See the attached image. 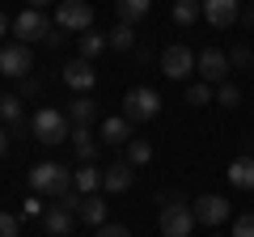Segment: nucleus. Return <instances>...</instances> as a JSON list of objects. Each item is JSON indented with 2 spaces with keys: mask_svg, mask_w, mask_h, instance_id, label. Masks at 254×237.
<instances>
[{
  "mask_svg": "<svg viewBox=\"0 0 254 237\" xmlns=\"http://www.w3.org/2000/svg\"><path fill=\"white\" fill-rule=\"evenodd\" d=\"M72 186H76V174L64 170V165H55V161H43V165L30 170V191H34V195L64 199V195H72Z\"/></svg>",
  "mask_w": 254,
  "mask_h": 237,
  "instance_id": "f257e3e1",
  "label": "nucleus"
},
{
  "mask_svg": "<svg viewBox=\"0 0 254 237\" xmlns=\"http://www.w3.org/2000/svg\"><path fill=\"white\" fill-rule=\"evenodd\" d=\"M30 131H34V140L38 144H64V140L72 136V118H68V110H51V106H43L34 118H30Z\"/></svg>",
  "mask_w": 254,
  "mask_h": 237,
  "instance_id": "f03ea898",
  "label": "nucleus"
},
{
  "mask_svg": "<svg viewBox=\"0 0 254 237\" xmlns=\"http://www.w3.org/2000/svg\"><path fill=\"white\" fill-rule=\"evenodd\" d=\"M165 208H161V237H190V229L199 225L195 220V212H190V203L182 199V195H161Z\"/></svg>",
  "mask_w": 254,
  "mask_h": 237,
  "instance_id": "7ed1b4c3",
  "label": "nucleus"
},
{
  "mask_svg": "<svg viewBox=\"0 0 254 237\" xmlns=\"http://www.w3.org/2000/svg\"><path fill=\"white\" fill-rule=\"evenodd\" d=\"M13 34H17V43H60V34H51V21H47L43 9H26L13 17Z\"/></svg>",
  "mask_w": 254,
  "mask_h": 237,
  "instance_id": "20e7f679",
  "label": "nucleus"
},
{
  "mask_svg": "<svg viewBox=\"0 0 254 237\" xmlns=\"http://www.w3.org/2000/svg\"><path fill=\"white\" fill-rule=\"evenodd\" d=\"M161 115V93L157 89H131L123 98V118L136 127V123H148V118Z\"/></svg>",
  "mask_w": 254,
  "mask_h": 237,
  "instance_id": "39448f33",
  "label": "nucleus"
},
{
  "mask_svg": "<svg viewBox=\"0 0 254 237\" xmlns=\"http://www.w3.org/2000/svg\"><path fill=\"white\" fill-rule=\"evenodd\" d=\"M195 72V51L182 43L165 47L161 51V76H170V81H187V76Z\"/></svg>",
  "mask_w": 254,
  "mask_h": 237,
  "instance_id": "423d86ee",
  "label": "nucleus"
},
{
  "mask_svg": "<svg viewBox=\"0 0 254 237\" xmlns=\"http://www.w3.org/2000/svg\"><path fill=\"white\" fill-rule=\"evenodd\" d=\"M30 68H34V55H30L26 43H4V47H0V72H4V76L26 81Z\"/></svg>",
  "mask_w": 254,
  "mask_h": 237,
  "instance_id": "0eeeda50",
  "label": "nucleus"
},
{
  "mask_svg": "<svg viewBox=\"0 0 254 237\" xmlns=\"http://www.w3.org/2000/svg\"><path fill=\"white\" fill-rule=\"evenodd\" d=\"M55 21H60L64 30H72V34H89V26H93V9L85 4V0H60Z\"/></svg>",
  "mask_w": 254,
  "mask_h": 237,
  "instance_id": "6e6552de",
  "label": "nucleus"
},
{
  "mask_svg": "<svg viewBox=\"0 0 254 237\" xmlns=\"http://www.w3.org/2000/svg\"><path fill=\"white\" fill-rule=\"evenodd\" d=\"M229 68H233V64H229V55H225V51H216V47H208V51L195 55V72H199L208 85H225Z\"/></svg>",
  "mask_w": 254,
  "mask_h": 237,
  "instance_id": "1a4fd4ad",
  "label": "nucleus"
},
{
  "mask_svg": "<svg viewBox=\"0 0 254 237\" xmlns=\"http://www.w3.org/2000/svg\"><path fill=\"white\" fill-rule=\"evenodd\" d=\"M190 212H195V220H199V225H208V229H216V225H225L229 220V199L225 195H199V199L190 203Z\"/></svg>",
  "mask_w": 254,
  "mask_h": 237,
  "instance_id": "9d476101",
  "label": "nucleus"
},
{
  "mask_svg": "<svg viewBox=\"0 0 254 237\" xmlns=\"http://www.w3.org/2000/svg\"><path fill=\"white\" fill-rule=\"evenodd\" d=\"M131 182H136V165L131 161H110V170L102 174V191H110V195L131 191Z\"/></svg>",
  "mask_w": 254,
  "mask_h": 237,
  "instance_id": "9b49d317",
  "label": "nucleus"
},
{
  "mask_svg": "<svg viewBox=\"0 0 254 237\" xmlns=\"http://www.w3.org/2000/svg\"><path fill=\"white\" fill-rule=\"evenodd\" d=\"M64 85L76 89V93H89L98 85V72H93L89 59H72V64H64Z\"/></svg>",
  "mask_w": 254,
  "mask_h": 237,
  "instance_id": "f8f14e48",
  "label": "nucleus"
},
{
  "mask_svg": "<svg viewBox=\"0 0 254 237\" xmlns=\"http://www.w3.org/2000/svg\"><path fill=\"white\" fill-rule=\"evenodd\" d=\"M43 229H47L51 237H68V233L76 229V212H68L64 203H51V208L43 212Z\"/></svg>",
  "mask_w": 254,
  "mask_h": 237,
  "instance_id": "ddd939ff",
  "label": "nucleus"
},
{
  "mask_svg": "<svg viewBox=\"0 0 254 237\" xmlns=\"http://www.w3.org/2000/svg\"><path fill=\"white\" fill-rule=\"evenodd\" d=\"M203 17H208L216 30H229L237 17H242V9H237V0H203Z\"/></svg>",
  "mask_w": 254,
  "mask_h": 237,
  "instance_id": "4468645a",
  "label": "nucleus"
},
{
  "mask_svg": "<svg viewBox=\"0 0 254 237\" xmlns=\"http://www.w3.org/2000/svg\"><path fill=\"white\" fill-rule=\"evenodd\" d=\"M76 220L102 229L106 225V199H102V195H81V199H76Z\"/></svg>",
  "mask_w": 254,
  "mask_h": 237,
  "instance_id": "2eb2a0df",
  "label": "nucleus"
},
{
  "mask_svg": "<svg viewBox=\"0 0 254 237\" xmlns=\"http://www.w3.org/2000/svg\"><path fill=\"white\" fill-rule=\"evenodd\" d=\"M102 144H131V123H127L123 115H115V118H102Z\"/></svg>",
  "mask_w": 254,
  "mask_h": 237,
  "instance_id": "dca6fc26",
  "label": "nucleus"
},
{
  "mask_svg": "<svg viewBox=\"0 0 254 237\" xmlns=\"http://www.w3.org/2000/svg\"><path fill=\"white\" fill-rule=\"evenodd\" d=\"M68 118H72V127H93V118H98V102L81 93L76 102H68Z\"/></svg>",
  "mask_w": 254,
  "mask_h": 237,
  "instance_id": "f3484780",
  "label": "nucleus"
},
{
  "mask_svg": "<svg viewBox=\"0 0 254 237\" xmlns=\"http://www.w3.org/2000/svg\"><path fill=\"white\" fill-rule=\"evenodd\" d=\"M229 182H233L237 191H254V157H237V161L229 165Z\"/></svg>",
  "mask_w": 254,
  "mask_h": 237,
  "instance_id": "a211bd4d",
  "label": "nucleus"
},
{
  "mask_svg": "<svg viewBox=\"0 0 254 237\" xmlns=\"http://www.w3.org/2000/svg\"><path fill=\"white\" fill-rule=\"evenodd\" d=\"M72 144H76V157H81L85 165L98 161V140H93L89 127H76V131H72Z\"/></svg>",
  "mask_w": 254,
  "mask_h": 237,
  "instance_id": "6ab92c4d",
  "label": "nucleus"
},
{
  "mask_svg": "<svg viewBox=\"0 0 254 237\" xmlns=\"http://www.w3.org/2000/svg\"><path fill=\"white\" fill-rule=\"evenodd\" d=\"M102 191V170L98 165H81L76 170V195H98Z\"/></svg>",
  "mask_w": 254,
  "mask_h": 237,
  "instance_id": "aec40b11",
  "label": "nucleus"
},
{
  "mask_svg": "<svg viewBox=\"0 0 254 237\" xmlns=\"http://www.w3.org/2000/svg\"><path fill=\"white\" fill-rule=\"evenodd\" d=\"M203 17V0H174V21L178 26H195Z\"/></svg>",
  "mask_w": 254,
  "mask_h": 237,
  "instance_id": "412c9836",
  "label": "nucleus"
},
{
  "mask_svg": "<svg viewBox=\"0 0 254 237\" xmlns=\"http://www.w3.org/2000/svg\"><path fill=\"white\" fill-rule=\"evenodd\" d=\"M21 118H26V110H21V98L4 93V98H0V123H9V127H21Z\"/></svg>",
  "mask_w": 254,
  "mask_h": 237,
  "instance_id": "4be33fe9",
  "label": "nucleus"
},
{
  "mask_svg": "<svg viewBox=\"0 0 254 237\" xmlns=\"http://www.w3.org/2000/svg\"><path fill=\"white\" fill-rule=\"evenodd\" d=\"M148 17V0H119V21L136 26V21Z\"/></svg>",
  "mask_w": 254,
  "mask_h": 237,
  "instance_id": "5701e85b",
  "label": "nucleus"
},
{
  "mask_svg": "<svg viewBox=\"0 0 254 237\" xmlns=\"http://www.w3.org/2000/svg\"><path fill=\"white\" fill-rule=\"evenodd\" d=\"M106 43L115 47V51H131V47H136V30L127 26V21H119V26L106 34Z\"/></svg>",
  "mask_w": 254,
  "mask_h": 237,
  "instance_id": "b1692460",
  "label": "nucleus"
},
{
  "mask_svg": "<svg viewBox=\"0 0 254 237\" xmlns=\"http://www.w3.org/2000/svg\"><path fill=\"white\" fill-rule=\"evenodd\" d=\"M106 47H110L106 34H81V59H98Z\"/></svg>",
  "mask_w": 254,
  "mask_h": 237,
  "instance_id": "393cba45",
  "label": "nucleus"
},
{
  "mask_svg": "<svg viewBox=\"0 0 254 237\" xmlns=\"http://www.w3.org/2000/svg\"><path fill=\"white\" fill-rule=\"evenodd\" d=\"M123 161H131V165H148V161H153V144H148V140H131Z\"/></svg>",
  "mask_w": 254,
  "mask_h": 237,
  "instance_id": "a878e982",
  "label": "nucleus"
},
{
  "mask_svg": "<svg viewBox=\"0 0 254 237\" xmlns=\"http://www.w3.org/2000/svg\"><path fill=\"white\" fill-rule=\"evenodd\" d=\"M187 102H190V106H208V102H216V93H212L208 81H199V85H190V89H187Z\"/></svg>",
  "mask_w": 254,
  "mask_h": 237,
  "instance_id": "bb28decb",
  "label": "nucleus"
},
{
  "mask_svg": "<svg viewBox=\"0 0 254 237\" xmlns=\"http://www.w3.org/2000/svg\"><path fill=\"white\" fill-rule=\"evenodd\" d=\"M229 64L233 68H254V55H250V47H233V51H229Z\"/></svg>",
  "mask_w": 254,
  "mask_h": 237,
  "instance_id": "cd10ccee",
  "label": "nucleus"
},
{
  "mask_svg": "<svg viewBox=\"0 0 254 237\" xmlns=\"http://www.w3.org/2000/svg\"><path fill=\"white\" fill-rule=\"evenodd\" d=\"M216 102H220V106H237V102H242V89H237V85H220V89H216Z\"/></svg>",
  "mask_w": 254,
  "mask_h": 237,
  "instance_id": "c85d7f7f",
  "label": "nucleus"
},
{
  "mask_svg": "<svg viewBox=\"0 0 254 237\" xmlns=\"http://www.w3.org/2000/svg\"><path fill=\"white\" fill-rule=\"evenodd\" d=\"M21 233V220L13 212H0V237H17Z\"/></svg>",
  "mask_w": 254,
  "mask_h": 237,
  "instance_id": "c756f323",
  "label": "nucleus"
},
{
  "mask_svg": "<svg viewBox=\"0 0 254 237\" xmlns=\"http://www.w3.org/2000/svg\"><path fill=\"white\" fill-rule=\"evenodd\" d=\"M233 237H254V216H250V212L233 220Z\"/></svg>",
  "mask_w": 254,
  "mask_h": 237,
  "instance_id": "7c9ffc66",
  "label": "nucleus"
},
{
  "mask_svg": "<svg viewBox=\"0 0 254 237\" xmlns=\"http://www.w3.org/2000/svg\"><path fill=\"white\" fill-rule=\"evenodd\" d=\"M93 237H131V229H123V225H102Z\"/></svg>",
  "mask_w": 254,
  "mask_h": 237,
  "instance_id": "2f4dec72",
  "label": "nucleus"
},
{
  "mask_svg": "<svg viewBox=\"0 0 254 237\" xmlns=\"http://www.w3.org/2000/svg\"><path fill=\"white\" fill-rule=\"evenodd\" d=\"M21 216H43V203H38V195H34V199H26V203H21Z\"/></svg>",
  "mask_w": 254,
  "mask_h": 237,
  "instance_id": "473e14b6",
  "label": "nucleus"
},
{
  "mask_svg": "<svg viewBox=\"0 0 254 237\" xmlns=\"http://www.w3.org/2000/svg\"><path fill=\"white\" fill-rule=\"evenodd\" d=\"M21 93H26V98H30V93H38V81H34V76H26V81H21Z\"/></svg>",
  "mask_w": 254,
  "mask_h": 237,
  "instance_id": "72a5a7b5",
  "label": "nucleus"
},
{
  "mask_svg": "<svg viewBox=\"0 0 254 237\" xmlns=\"http://www.w3.org/2000/svg\"><path fill=\"white\" fill-rule=\"evenodd\" d=\"M4 148H9V136H4V123H0V157H4Z\"/></svg>",
  "mask_w": 254,
  "mask_h": 237,
  "instance_id": "f704fd0d",
  "label": "nucleus"
},
{
  "mask_svg": "<svg viewBox=\"0 0 254 237\" xmlns=\"http://www.w3.org/2000/svg\"><path fill=\"white\" fill-rule=\"evenodd\" d=\"M9 34V17H4V13H0V38Z\"/></svg>",
  "mask_w": 254,
  "mask_h": 237,
  "instance_id": "c9c22d12",
  "label": "nucleus"
},
{
  "mask_svg": "<svg viewBox=\"0 0 254 237\" xmlns=\"http://www.w3.org/2000/svg\"><path fill=\"white\" fill-rule=\"evenodd\" d=\"M242 21H246V26H254V9H246V17H242Z\"/></svg>",
  "mask_w": 254,
  "mask_h": 237,
  "instance_id": "e433bc0d",
  "label": "nucleus"
},
{
  "mask_svg": "<svg viewBox=\"0 0 254 237\" xmlns=\"http://www.w3.org/2000/svg\"><path fill=\"white\" fill-rule=\"evenodd\" d=\"M43 4H47V0H30V9H43Z\"/></svg>",
  "mask_w": 254,
  "mask_h": 237,
  "instance_id": "4c0bfd02",
  "label": "nucleus"
},
{
  "mask_svg": "<svg viewBox=\"0 0 254 237\" xmlns=\"http://www.w3.org/2000/svg\"><path fill=\"white\" fill-rule=\"evenodd\" d=\"M212 237H216V233H212Z\"/></svg>",
  "mask_w": 254,
  "mask_h": 237,
  "instance_id": "58836bf2",
  "label": "nucleus"
},
{
  "mask_svg": "<svg viewBox=\"0 0 254 237\" xmlns=\"http://www.w3.org/2000/svg\"><path fill=\"white\" fill-rule=\"evenodd\" d=\"M250 72H254V68H250Z\"/></svg>",
  "mask_w": 254,
  "mask_h": 237,
  "instance_id": "ea45409f",
  "label": "nucleus"
}]
</instances>
